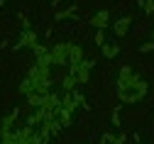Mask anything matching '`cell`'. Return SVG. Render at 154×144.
Instances as JSON below:
<instances>
[{
  "instance_id": "6da1fadb",
  "label": "cell",
  "mask_w": 154,
  "mask_h": 144,
  "mask_svg": "<svg viewBox=\"0 0 154 144\" xmlns=\"http://www.w3.org/2000/svg\"><path fill=\"white\" fill-rule=\"evenodd\" d=\"M144 93H147V83L130 66H122L120 76H118V95H120V100L134 103V100H140Z\"/></svg>"
},
{
  "instance_id": "7a4b0ae2",
  "label": "cell",
  "mask_w": 154,
  "mask_h": 144,
  "mask_svg": "<svg viewBox=\"0 0 154 144\" xmlns=\"http://www.w3.org/2000/svg\"><path fill=\"white\" fill-rule=\"evenodd\" d=\"M83 49L79 47V44H71L69 42V64H71V69H76V66H81L83 64Z\"/></svg>"
},
{
  "instance_id": "3957f363",
  "label": "cell",
  "mask_w": 154,
  "mask_h": 144,
  "mask_svg": "<svg viewBox=\"0 0 154 144\" xmlns=\"http://www.w3.org/2000/svg\"><path fill=\"white\" fill-rule=\"evenodd\" d=\"M130 25H132L130 15H125V17H120V20H115V25H112V34H115V37H122V34H127Z\"/></svg>"
},
{
  "instance_id": "277c9868",
  "label": "cell",
  "mask_w": 154,
  "mask_h": 144,
  "mask_svg": "<svg viewBox=\"0 0 154 144\" xmlns=\"http://www.w3.org/2000/svg\"><path fill=\"white\" fill-rule=\"evenodd\" d=\"M108 17H110V12H108V10H100L98 15H93V17H91V25H93V27H98V29H103V27L108 25Z\"/></svg>"
},
{
  "instance_id": "5b68a950",
  "label": "cell",
  "mask_w": 154,
  "mask_h": 144,
  "mask_svg": "<svg viewBox=\"0 0 154 144\" xmlns=\"http://www.w3.org/2000/svg\"><path fill=\"white\" fill-rule=\"evenodd\" d=\"M100 49H103V56H105V59H115V56L120 54V47L115 44V42H105Z\"/></svg>"
},
{
  "instance_id": "8992f818",
  "label": "cell",
  "mask_w": 154,
  "mask_h": 144,
  "mask_svg": "<svg viewBox=\"0 0 154 144\" xmlns=\"http://www.w3.org/2000/svg\"><path fill=\"white\" fill-rule=\"evenodd\" d=\"M140 5L144 8V12H149V15L154 12V0H140Z\"/></svg>"
},
{
  "instance_id": "52a82bcc",
  "label": "cell",
  "mask_w": 154,
  "mask_h": 144,
  "mask_svg": "<svg viewBox=\"0 0 154 144\" xmlns=\"http://www.w3.org/2000/svg\"><path fill=\"white\" fill-rule=\"evenodd\" d=\"M76 15V8H69V10H64V12H56V20H64V17H73Z\"/></svg>"
},
{
  "instance_id": "ba28073f",
  "label": "cell",
  "mask_w": 154,
  "mask_h": 144,
  "mask_svg": "<svg viewBox=\"0 0 154 144\" xmlns=\"http://www.w3.org/2000/svg\"><path fill=\"white\" fill-rule=\"evenodd\" d=\"M95 44H98V47H103V44H105V34H103V29L95 32Z\"/></svg>"
},
{
  "instance_id": "9c48e42d",
  "label": "cell",
  "mask_w": 154,
  "mask_h": 144,
  "mask_svg": "<svg viewBox=\"0 0 154 144\" xmlns=\"http://www.w3.org/2000/svg\"><path fill=\"white\" fill-rule=\"evenodd\" d=\"M140 51H144V54L154 51V42H149V44H142V47H140Z\"/></svg>"
},
{
  "instance_id": "30bf717a",
  "label": "cell",
  "mask_w": 154,
  "mask_h": 144,
  "mask_svg": "<svg viewBox=\"0 0 154 144\" xmlns=\"http://www.w3.org/2000/svg\"><path fill=\"white\" fill-rule=\"evenodd\" d=\"M152 39H154V27H152Z\"/></svg>"
}]
</instances>
